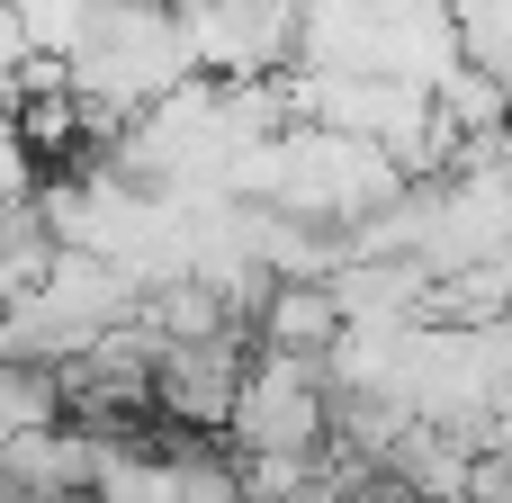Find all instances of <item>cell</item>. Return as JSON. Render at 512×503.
I'll return each instance as SVG.
<instances>
[{"instance_id":"6da1fadb","label":"cell","mask_w":512,"mask_h":503,"mask_svg":"<svg viewBox=\"0 0 512 503\" xmlns=\"http://www.w3.org/2000/svg\"><path fill=\"white\" fill-rule=\"evenodd\" d=\"M9 27H18V45H27V54L72 63V54H81V36H90V0H9Z\"/></svg>"}]
</instances>
